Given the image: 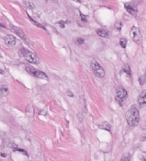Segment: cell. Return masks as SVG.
Returning <instances> with one entry per match:
<instances>
[{
  "label": "cell",
  "mask_w": 146,
  "mask_h": 161,
  "mask_svg": "<svg viewBox=\"0 0 146 161\" xmlns=\"http://www.w3.org/2000/svg\"><path fill=\"white\" fill-rule=\"evenodd\" d=\"M120 45L122 48H126L127 47V39H124V38H121L120 40Z\"/></svg>",
  "instance_id": "obj_14"
},
{
  "label": "cell",
  "mask_w": 146,
  "mask_h": 161,
  "mask_svg": "<svg viewBox=\"0 0 146 161\" xmlns=\"http://www.w3.org/2000/svg\"><path fill=\"white\" fill-rule=\"evenodd\" d=\"M11 31L12 32H14L17 36H19L21 39H22L23 40H25V41H27V42H29V40H28V39H27V35H26V34L23 32V30L22 29H21V28H17V27H11Z\"/></svg>",
  "instance_id": "obj_7"
},
{
  "label": "cell",
  "mask_w": 146,
  "mask_h": 161,
  "mask_svg": "<svg viewBox=\"0 0 146 161\" xmlns=\"http://www.w3.org/2000/svg\"><path fill=\"white\" fill-rule=\"evenodd\" d=\"M20 53L28 63H35V64H39L40 63V59L39 58V57L36 54L32 53V52L27 51V49L21 48L20 50Z\"/></svg>",
  "instance_id": "obj_2"
},
{
  "label": "cell",
  "mask_w": 146,
  "mask_h": 161,
  "mask_svg": "<svg viewBox=\"0 0 146 161\" xmlns=\"http://www.w3.org/2000/svg\"><path fill=\"white\" fill-rule=\"evenodd\" d=\"M139 82H140L141 85H144V83H145V77L144 76H140L139 77Z\"/></svg>",
  "instance_id": "obj_20"
},
{
  "label": "cell",
  "mask_w": 146,
  "mask_h": 161,
  "mask_svg": "<svg viewBox=\"0 0 146 161\" xmlns=\"http://www.w3.org/2000/svg\"><path fill=\"white\" fill-rule=\"evenodd\" d=\"M4 72H3V69H1L0 68V74H3Z\"/></svg>",
  "instance_id": "obj_22"
},
{
  "label": "cell",
  "mask_w": 146,
  "mask_h": 161,
  "mask_svg": "<svg viewBox=\"0 0 146 161\" xmlns=\"http://www.w3.org/2000/svg\"><path fill=\"white\" fill-rule=\"evenodd\" d=\"M68 96H72V97L74 96V94H73L72 93H70V92H68Z\"/></svg>",
  "instance_id": "obj_21"
},
{
  "label": "cell",
  "mask_w": 146,
  "mask_h": 161,
  "mask_svg": "<svg viewBox=\"0 0 146 161\" xmlns=\"http://www.w3.org/2000/svg\"><path fill=\"white\" fill-rule=\"evenodd\" d=\"M97 34L102 38H108L109 35H110V33L108 30H105V29H97Z\"/></svg>",
  "instance_id": "obj_11"
},
{
  "label": "cell",
  "mask_w": 146,
  "mask_h": 161,
  "mask_svg": "<svg viewBox=\"0 0 146 161\" xmlns=\"http://www.w3.org/2000/svg\"><path fill=\"white\" fill-rule=\"evenodd\" d=\"M75 43L77 44V45H82V44H84L85 43V40H83V39H81V38H78V39H75Z\"/></svg>",
  "instance_id": "obj_16"
},
{
  "label": "cell",
  "mask_w": 146,
  "mask_h": 161,
  "mask_svg": "<svg viewBox=\"0 0 146 161\" xmlns=\"http://www.w3.org/2000/svg\"><path fill=\"white\" fill-rule=\"evenodd\" d=\"M98 127H99L100 129H105V130H107V131H110V129H111V125H110L108 122H103V123H102Z\"/></svg>",
  "instance_id": "obj_13"
},
{
  "label": "cell",
  "mask_w": 146,
  "mask_h": 161,
  "mask_svg": "<svg viewBox=\"0 0 146 161\" xmlns=\"http://www.w3.org/2000/svg\"><path fill=\"white\" fill-rule=\"evenodd\" d=\"M26 70L27 73H29L31 75L36 77V78H39V79H45V80H48V76L46 75V74H45L44 72L39 70V69H36L35 68L33 67H31V66H26Z\"/></svg>",
  "instance_id": "obj_4"
},
{
  "label": "cell",
  "mask_w": 146,
  "mask_h": 161,
  "mask_svg": "<svg viewBox=\"0 0 146 161\" xmlns=\"http://www.w3.org/2000/svg\"><path fill=\"white\" fill-rule=\"evenodd\" d=\"M125 8L129 14H131L133 15H137V9H135V7H133V5L127 3V4H125Z\"/></svg>",
  "instance_id": "obj_10"
},
{
  "label": "cell",
  "mask_w": 146,
  "mask_h": 161,
  "mask_svg": "<svg viewBox=\"0 0 146 161\" xmlns=\"http://www.w3.org/2000/svg\"><path fill=\"white\" fill-rule=\"evenodd\" d=\"M124 72H126V73H127V75H129V76H131V69H130V67L128 66V65H126L125 67H124Z\"/></svg>",
  "instance_id": "obj_15"
},
{
  "label": "cell",
  "mask_w": 146,
  "mask_h": 161,
  "mask_svg": "<svg viewBox=\"0 0 146 161\" xmlns=\"http://www.w3.org/2000/svg\"><path fill=\"white\" fill-rule=\"evenodd\" d=\"M130 35L135 43H137V44L142 43V34H141V31L139 30V28L133 27L130 31Z\"/></svg>",
  "instance_id": "obj_6"
},
{
  "label": "cell",
  "mask_w": 146,
  "mask_h": 161,
  "mask_svg": "<svg viewBox=\"0 0 146 161\" xmlns=\"http://www.w3.org/2000/svg\"><path fill=\"white\" fill-rule=\"evenodd\" d=\"M57 23H58V25H60V27H61L62 28H63L65 27V22H63V21H60V22H58Z\"/></svg>",
  "instance_id": "obj_19"
},
{
  "label": "cell",
  "mask_w": 146,
  "mask_h": 161,
  "mask_svg": "<svg viewBox=\"0 0 146 161\" xmlns=\"http://www.w3.org/2000/svg\"><path fill=\"white\" fill-rule=\"evenodd\" d=\"M139 105L141 108H144L146 106V90H144L138 100Z\"/></svg>",
  "instance_id": "obj_9"
},
{
  "label": "cell",
  "mask_w": 146,
  "mask_h": 161,
  "mask_svg": "<svg viewBox=\"0 0 146 161\" xmlns=\"http://www.w3.org/2000/svg\"><path fill=\"white\" fill-rule=\"evenodd\" d=\"M126 118L128 123V124L131 127H135L139 124L140 121V115L139 111L135 106L131 107L126 114Z\"/></svg>",
  "instance_id": "obj_1"
},
{
  "label": "cell",
  "mask_w": 146,
  "mask_h": 161,
  "mask_svg": "<svg viewBox=\"0 0 146 161\" xmlns=\"http://www.w3.org/2000/svg\"><path fill=\"white\" fill-rule=\"evenodd\" d=\"M9 94V88L6 85L0 86V96L5 97Z\"/></svg>",
  "instance_id": "obj_12"
},
{
  "label": "cell",
  "mask_w": 146,
  "mask_h": 161,
  "mask_svg": "<svg viewBox=\"0 0 146 161\" xmlns=\"http://www.w3.org/2000/svg\"><path fill=\"white\" fill-rule=\"evenodd\" d=\"M24 4H25L26 6H27V7L34 8V5H33L31 2H27V1H26V2H24Z\"/></svg>",
  "instance_id": "obj_18"
},
{
  "label": "cell",
  "mask_w": 146,
  "mask_h": 161,
  "mask_svg": "<svg viewBox=\"0 0 146 161\" xmlns=\"http://www.w3.org/2000/svg\"><path fill=\"white\" fill-rule=\"evenodd\" d=\"M53 1H56H56H57V0H53Z\"/></svg>",
  "instance_id": "obj_24"
},
{
  "label": "cell",
  "mask_w": 146,
  "mask_h": 161,
  "mask_svg": "<svg viewBox=\"0 0 146 161\" xmlns=\"http://www.w3.org/2000/svg\"><path fill=\"white\" fill-rule=\"evenodd\" d=\"M91 67L94 72V74L98 76L99 78H103L105 76V71L103 68L99 64V63L96 60H92L91 62Z\"/></svg>",
  "instance_id": "obj_5"
},
{
  "label": "cell",
  "mask_w": 146,
  "mask_h": 161,
  "mask_svg": "<svg viewBox=\"0 0 146 161\" xmlns=\"http://www.w3.org/2000/svg\"><path fill=\"white\" fill-rule=\"evenodd\" d=\"M73 1H74L76 3H80V0H73Z\"/></svg>",
  "instance_id": "obj_23"
},
{
  "label": "cell",
  "mask_w": 146,
  "mask_h": 161,
  "mask_svg": "<svg viewBox=\"0 0 146 161\" xmlns=\"http://www.w3.org/2000/svg\"><path fill=\"white\" fill-rule=\"evenodd\" d=\"M115 100L116 102L121 106H122V104H123V101L126 100V99L127 98L128 96V94L127 92V90L125 88H123L122 87H118L115 90Z\"/></svg>",
  "instance_id": "obj_3"
},
{
  "label": "cell",
  "mask_w": 146,
  "mask_h": 161,
  "mask_svg": "<svg viewBox=\"0 0 146 161\" xmlns=\"http://www.w3.org/2000/svg\"><path fill=\"white\" fill-rule=\"evenodd\" d=\"M115 28L116 29H118V30H121V28H122V24H121V22H116V23L115 24Z\"/></svg>",
  "instance_id": "obj_17"
},
{
  "label": "cell",
  "mask_w": 146,
  "mask_h": 161,
  "mask_svg": "<svg viewBox=\"0 0 146 161\" xmlns=\"http://www.w3.org/2000/svg\"><path fill=\"white\" fill-rule=\"evenodd\" d=\"M4 42L9 46H15L16 45V39L15 36L9 34L4 38Z\"/></svg>",
  "instance_id": "obj_8"
}]
</instances>
